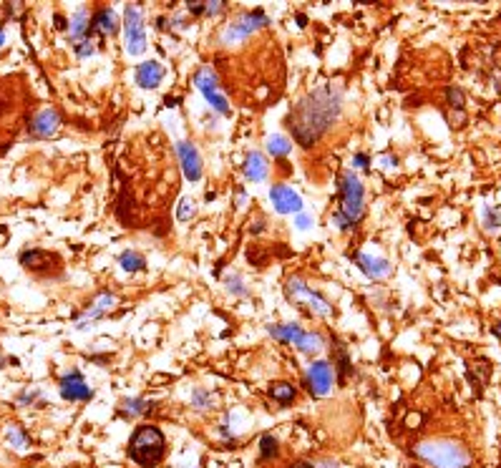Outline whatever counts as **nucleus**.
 I'll return each instance as SVG.
<instances>
[{"label":"nucleus","mask_w":501,"mask_h":468,"mask_svg":"<svg viewBox=\"0 0 501 468\" xmlns=\"http://www.w3.org/2000/svg\"><path fill=\"white\" fill-rule=\"evenodd\" d=\"M119 31V23H116V13L111 8H101L96 10V15L88 23V36L91 33H99V36H116Z\"/></svg>","instance_id":"nucleus-16"},{"label":"nucleus","mask_w":501,"mask_h":468,"mask_svg":"<svg viewBox=\"0 0 501 468\" xmlns=\"http://www.w3.org/2000/svg\"><path fill=\"white\" fill-rule=\"evenodd\" d=\"M0 365H3V360H0Z\"/></svg>","instance_id":"nucleus-33"},{"label":"nucleus","mask_w":501,"mask_h":468,"mask_svg":"<svg viewBox=\"0 0 501 468\" xmlns=\"http://www.w3.org/2000/svg\"><path fill=\"white\" fill-rule=\"evenodd\" d=\"M20 267H25L36 277H58L63 272V262L56 252L48 250H25L20 252Z\"/></svg>","instance_id":"nucleus-5"},{"label":"nucleus","mask_w":501,"mask_h":468,"mask_svg":"<svg viewBox=\"0 0 501 468\" xmlns=\"http://www.w3.org/2000/svg\"><path fill=\"white\" fill-rule=\"evenodd\" d=\"M297 225H300L302 229H305V227L310 225V217H305V214H300V219H297Z\"/></svg>","instance_id":"nucleus-29"},{"label":"nucleus","mask_w":501,"mask_h":468,"mask_svg":"<svg viewBox=\"0 0 501 468\" xmlns=\"http://www.w3.org/2000/svg\"><path fill=\"white\" fill-rule=\"evenodd\" d=\"M358 264L363 267L365 275L370 277H386L390 275V262L383 260V257H370V255H355Z\"/></svg>","instance_id":"nucleus-19"},{"label":"nucleus","mask_w":501,"mask_h":468,"mask_svg":"<svg viewBox=\"0 0 501 468\" xmlns=\"http://www.w3.org/2000/svg\"><path fill=\"white\" fill-rule=\"evenodd\" d=\"M267 23L269 20L262 10L242 13V15H237L230 25H225V31H222V43H237V41H245V38L252 36L257 28H264Z\"/></svg>","instance_id":"nucleus-8"},{"label":"nucleus","mask_w":501,"mask_h":468,"mask_svg":"<svg viewBox=\"0 0 501 468\" xmlns=\"http://www.w3.org/2000/svg\"><path fill=\"white\" fill-rule=\"evenodd\" d=\"M267 330L282 343H292L300 353H318L323 348V337L318 332H305L300 325H269Z\"/></svg>","instance_id":"nucleus-6"},{"label":"nucleus","mask_w":501,"mask_h":468,"mask_svg":"<svg viewBox=\"0 0 501 468\" xmlns=\"http://www.w3.org/2000/svg\"><path fill=\"white\" fill-rule=\"evenodd\" d=\"M15 94H18V88L13 86L10 78H3V81H0V119H3V116H10L13 108H18V106H13V104H15Z\"/></svg>","instance_id":"nucleus-20"},{"label":"nucleus","mask_w":501,"mask_h":468,"mask_svg":"<svg viewBox=\"0 0 501 468\" xmlns=\"http://www.w3.org/2000/svg\"><path fill=\"white\" fill-rule=\"evenodd\" d=\"M449 104H451L453 108H464V91L458 86L449 88Z\"/></svg>","instance_id":"nucleus-26"},{"label":"nucleus","mask_w":501,"mask_h":468,"mask_svg":"<svg viewBox=\"0 0 501 468\" xmlns=\"http://www.w3.org/2000/svg\"><path fill=\"white\" fill-rule=\"evenodd\" d=\"M124 31H126V50L132 56H139L146 50V31H144V13L139 6H126L124 13Z\"/></svg>","instance_id":"nucleus-7"},{"label":"nucleus","mask_w":501,"mask_h":468,"mask_svg":"<svg viewBox=\"0 0 501 468\" xmlns=\"http://www.w3.org/2000/svg\"><path fill=\"white\" fill-rule=\"evenodd\" d=\"M267 151L272 156H288L290 151H292V144H290L285 136H277V134H275V136L267 139Z\"/></svg>","instance_id":"nucleus-24"},{"label":"nucleus","mask_w":501,"mask_h":468,"mask_svg":"<svg viewBox=\"0 0 501 468\" xmlns=\"http://www.w3.org/2000/svg\"><path fill=\"white\" fill-rule=\"evenodd\" d=\"M295 468H310V466H307V463H297Z\"/></svg>","instance_id":"nucleus-31"},{"label":"nucleus","mask_w":501,"mask_h":468,"mask_svg":"<svg viewBox=\"0 0 501 468\" xmlns=\"http://www.w3.org/2000/svg\"><path fill=\"white\" fill-rule=\"evenodd\" d=\"M164 78V66L159 61H146L136 69V83L141 88H157Z\"/></svg>","instance_id":"nucleus-17"},{"label":"nucleus","mask_w":501,"mask_h":468,"mask_svg":"<svg viewBox=\"0 0 501 468\" xmlns=\"http://www.w3.org/2000/svg\"><path fill=\"white\" fill-rule=\"evenodd\" d=\"M8 441H13V444L18 446V448H25V438L20 436V433H18V428H15V425H13L10 431H8Z\"/></svg>","instance_id":"nucleus-27"},{"label":"nucleus","mask_w":501,"mask_h":468,"mask_svg":"<svg viewBox=\"0 0 501 468\" xmlns=\"http://www.w3.org/2000/svg\"><path fill=\"white\" fill-rule=\"evenodd\" d=\"M61 395L66 400H88L91 398V388L86 385V381L81 378V373L78 370H73V373H69V375H63V381H61Z\"/></svg>","instance_id":"nucleus-14"},{"label":"nucleus","mask_w":501,"mask_h":468,"mask_svg":"<svg viewBox=\"0 0 501 468\" xmlns=\"http://www.w3.org/2000/svg\"><path fill=\"white\" fill-rule=\"evenodd\" d=\"M411 468H423V466H411Z\"/></svg>","instance_id":"nucleus-32"},{"label":"nucleus","mask_w":501,"mask_h":468,"mask_svg":"<svg viewBox=\"0 0 501 468\" xmlns=\"http://www.w3.org/2000/svg\"><path fill=\"white\" fill-rule=\"evenodd\" d=\"M195 214H197V201L192 199V197H184V199L179 201V206H176V219H179V222H189Z\"/></svg>","instance_id":"nucleus-25"},{"label":"nucleus","mask_w":501,"mask_h":468,"mask_svg":"<svg viewBox=\"0 0 501 468\" xmlns=\"http://www.w3.org/2000/svg\"><path fill=\"white\" fill-rule=\"evenodd\" d=\"M61 126V116L56 108H43L31 119V134L33 136H53Z\"/></svg>","instance_id":"nucleus-15"},{"label":"nucleus","mask_w":501,"mask_h":468,"mask_svg":"<svg viewBox=\"0 0 501 468\" xmlns=\"http://www.w3.org/2000/svg\"><path fill=\"white\" fill-rule=\"evenodd\" d=\"M307 381H310V390L315 395H327L332 388V368L330 362L325 360H315L307 370Z\"/></svg>","instance_id":"nucleus-12"},{"label":"nucleus","mask_w":501,"mask_h":468,"mask_svg":"<svg viewBox=\"0 0 501 468\" xmlns=\"http://www.w3.org/2000/svg\"><path fill=\"white\" fill-rule=\"evenodd\" d=\"M267 159H264L260 151H252V154H247V162H245V176L250 181H264L267 179Z\"/></svg>","instance_id":"nucleus-18"},{"label":"nucleus","mask_w":501,"mask_h":468,"mask_svg":"<svg viewBox=\"0 0 501 468\" xmlns=\"http://www.w3.org/2000/svg\"><path fill=\"white\" fill-rule=\"evenodd\" d=\"M416 456L423 458L433 468H469L471 453L464 446L453 444L449 438H428L416 444Z\"/></svg>","instance_id":"nucleus-4"},{"label":"nucleus","mask_w":501,"mask_h":468,"mask_svg":"<svg viewBox=\"0 0 501 468\" xmlns=\"http://www.w3.org/2000/svg\"><path fill=\"white\" fill-rule=\"evenodd\" d=\"M288 295H290V300H295L297 305L307 307V310L315 312V315L327 318V315L332 312L330 302H327L320 292H315L313 288H307L305 282L297 280V277H292V280L288 282Z\"/></svg>","instance_id":"nucleus-9"},{"label":"nucleus","mask_w":501,"mask_h":468,"mask_svg":"<svg viewBox=\"0 0 501 468\" xmlns=\"http://www.w3.org/2000/svg\"><path fill=\"white\" fill-rule=\"evenodd\" d=\"M121 267H124L126 272H139V269L146 267V260H144V255H139V252L129 250V252H124V255H121Z\"/></svg>","instance_id":"nucleus-23"},{"label":"nucleus","mask_w":501,"mask_h":468,"mask_svg":"<svg viewBox=\"0 0 501 468\" xmlns=\"http://www.w3.org/2000/svg\"><path fill=\"white\" fill-rule=\"evenodd\" d=\"M365 192L363 184L353 171H345L343 179H340V206L338 212L332 214V222L340 227L343 232L353 229V227L363 219L365 212Z\"/></svg>","instance_id":"nucleus-3"},{"label":"nucleus","mask_w":501,"mask_h":468,"mask_svg":"<svg viewBox=\"0 0 501 468\" xmlns=\"http://www.w3.org/2000/svg\"><path fill=\"white\" fill-rule=\"evenodd\" d=\"M269 199L275 204V209L280 214H292V212H302V199L300 194L292 192L290 187L285 184H275V187L269 189Z\"/></svg>","instance_id":"nucleus-11"},{"label":"nucleus","mask_w":501,"mask_h":468,"mask_svg":"<svg viewBox=\"0 0 501 468\" xmlns=\"http://www.w3.org/2000/svg\"><path fill=\"white\" fill-rule=\"evenodd\" d=\"M176 154H179V162H182L184 176H187L189 181H199L202 179V156H199V151L189 144V141H182V144H176Z\"/></svg>","instance_id":"nucleus-13"},{"label":"nucleus","mask_w":501,"mask_h":468,"mask_svg":"<svg viewBox=\"0 0 501 468\" xmlns=\"http://www.w3.org/2000/svg\"><path fill=\"white\" fill-rule=\"evenodd\" d=\"M343 108V96L338 86H318L302 96L288 116V129L302 149H310L330 132Z\"/></svg>","instance_id":"nucleus-1"},{"label":"nucleus","mask_w":501,"mask_h":468,"mask_svg":"<svg viewBox=\"0 0 501 468\" xmlns=\"http://www.w3.org/2000/svg\"><path fill=\"white\" fill-rule=\"evenodd\" d=\"M129 456L141 468H157L167 456V438L157 425H139L129 441Z\"/></svg>","instance_id":"nucleus-2"},{"label":"nucleus","mask_w":501,"mask_h":468,"mask_svg":"<svg viewBox=\"0 0 501 468\" xmlns=\"http://www.w3.org/2000/svg\"><path fill=\"white\" fill-rule=\"evenodd\" d=\"M269 395H272L280 406H288V403L295 400V388L290 385V383H272V385H269Z\"/></svg>","instance_id":"nucleus-22"},{"label":"nucleus","mask_w":501,"mask_h":468,"mask_svg":"<svg viewBox=\"0 0 501 468\" xmlns=\"http://www.w3.org/2000/svg\"><path fill=\"white\" fill-rule=\"evenodd\" d=\"M116 305V297H113V295H108V292H104V295H99V300L94 302V305L88 307L86 310V315H83V318H101V315H104V312H108L111 310V307Z\"/></svg>","instance_id":"nucleus-21"},{"label":"nucleus","mask_w":501,"mask_h":468,"mask_svg":"<svg viewBox=\"0 0 501 468\" xmlns=\"http://www.w3.org/2000/svg\"><path fill=\"white\" fill-rule=\"evenodd\" d=\"M491 332H494V337H499V340H501V320L491 325Z\"/></svg>","instance_id":"nucleus-28"},{"label":"nucleus","mask_w":501,"mask_h":468,"mask_svg":"<svg viewBox=\"0 0 501 468\" xmlns=\"http://www.w3.org/2000/svg\"><path fill=\"white\" fill-rule=\"evenodd\" d=\"M6 43V33H3V28H0V45Z\"/></svg>","instance_id":"nucleus-30"},{"label":"nucleus","mask_w":501,"mask_h":468,"mask_svg":"<svg viewBox=\"0 0 501 468\" xmlns=\"http://www.w3.org/2000/svg\"><path fill=\"white\" fill-rule=\"evenodd\" d=\"M195 83L197 88H199L202 94H204V99L212 104L214 111L225 113V116H230L232 113V108L227 106V99L220 94V83H217V73H214L209 66H204V69H199V73L195 76Z\"/></svg>","instance_id":"nucleus-10"}]
</instances>
